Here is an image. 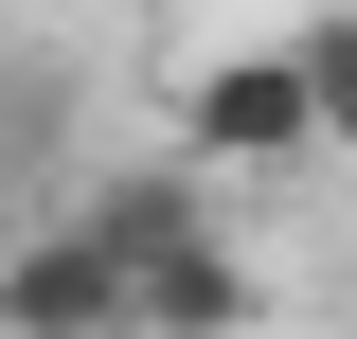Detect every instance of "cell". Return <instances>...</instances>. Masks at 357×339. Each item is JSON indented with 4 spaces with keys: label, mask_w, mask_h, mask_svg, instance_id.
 Listing matches in <instances>:
<instances>
[{
    "label": "cell",
    "mask_w": 357,
    "mask_h": 339,
    "mask_svg": "<svg viewBox=\"0 0 357 339\" xmlns=\"http://www.w3.org/2000/svg\"><path fill=\"white\" fill-rule=\"evenodd\" d=\"M54 214H72L107 268H143V250H178V232H215V179L197 161H126V179H89V197H54Z\"/></svg>",
    "instance_id": "277c9868"
},
{
    "label": "cell",
    "mask_w": 357,
    "mask_h": 339,
    "mask_svg": "<svg viewBox=\"0 0 357 339\" xmlns=\"http://www.w3.org/2000/svg\"><path fill=\"white\" fill-rule=\"evenodd\" d=\"M0 339H126V268L89 250L72 214L0 232Z\"/></svg>",
    "instance_id": "7a4b0ae2"
},
{
    "label": "cell",
    "mask_w": 357,
    "mask_h": 339,
    "mask_svg": "<svg viewBox=\"0 0 357 339\" xmlns=\"http://www.w3.org/2000/svg\"><path fill=\"white\" fill-rule=\"evenodd\" d=\"M178 161H197V179H321L340 143H321V89H304V54H286V36H250V54H197V72H178Z\"/></svg>",
    "instance_id": "6da1fadb"
},
{
    "label": "cell",
    "mask_w": 357,
    "mask_h": 339,
    "mask_svg": "<svg viewBox=\"0 0 357 339\" xmlns=\"http://www.w3.org/2000/svg\"><path fill=\"white\" fill-rule=\"evenodd\" d=\"M250 322H268V268L232 232H178V250L126 268V339H250Z\"/></svg>",
    "instance_id": "3957f363"
}]
</instances>
